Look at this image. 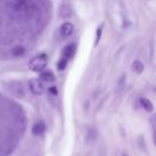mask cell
<instances>
[{"label":"cell","instance_id":"cell-1","mask_svg":"<svg viewBox=\"0 0 156 156\" xmlns=\"http://www.w3.org/2000/svg\"><path fill=\"white\" fill-rule=\"evenodd\" d=\"M46 66H48V57L45 54H41V55L33 57L28 63L29 69L33 72H41L46 68Z\"/></svg>","mask_w":156,"mask_h":156},{"label":"cell","instance_id":"cell-2","mask_svg":"<svg viewBox=\"0 0 156 156\" xmlns=\"http://www.w3.org/2000/svg\"><path fill=\"white\" fill-rule=\"evenodd\" d=\"M9 5L12 9V11L18 13H29L30 11L28 0H12Z\"/></svg>","mask_w":156,"mask_h":156},{"label":"cell","instance_id":"cell-3","mask_svg":"<svg viewBox=\"0 0 156 156\" xmlns=\"http://www.w3.org/2000/svg\"><path fill=\"white\" fill-rule=\"evenodd\" d=\"M73 32H74V26H73L72 22H68V21L67 22H63L61 24V27H60V35L63 39L69 38L73 34Z\"/></svg>","mask_w":156,"mask_h":156},{"label":"cell","instance_id":"cell-4","mask_svg":"<svg viewBox=\"0 0 156 156\" xmlns=\"http://www.w3.org/2000/svg\"><path fill=\"white\" fill-rule=\"evenodd\" d=\"M29 89L30 91L34 94V95H40L43 94L44 91V87H43V83L40 79H37V78H33L29 80Z\"/></svg>","mask_w":156,"mask_h":156},{"label":"cell","instance_id":"cell-5","mask_svg":"<svg viewBox=\"0 0 156 156\" xmlns=\"http://www.w3.org/2000/svg\"><path fill=\"white\" fill-rule=\"evenodd\" d=\"M76 51H77V44L76 43H69L68 45H66L65 48H63V50H62V58H66V60H69V58H72L73 56H74V54H76Z\"/></svg>","mask_w":156,"mask_h":156},{"label":"cell","instance_id":"cell-6","mask_svg":"<svg viewBox=\"0 0 156 156\" xmlns=\"http://www.w3.org/2000/svg\"><path fill=\"white\" fill-rule=\"evenodd\" d=\"M44 132H45V123L43 121H39L33 124V127H32L33 135H41Z\"/></svg>","mask_w":156,"mask_h":156},{"label":"cell","instance_id":"cell-7","mask_svg":"<svg viewBox=\"0 0 156 156\" xmlns=\"http://www.w3.org/2000/svg\"><path fill=\"white\" fill-rule=\"evenodd\" d=\"M39 78H40V80L46 82V83H51V82L55 80V76L51 71H41Z\"/></svg>","mask_w":156,"mask_h":156},{"label":"cell","instance_id":"cell-8","mask_svg":"<svg viewBox=\"0 0 156 156\" xmlns=\"http://www.w3.org/2000/svg\"><path fill=\"white\" fill-rule=\"evenodd\" d=\"M60 15H61V17H63V18H68V17L72 15V9H71V6H69L68 4H63V5L61 6Z\"/></svg>","mask_w":156,"mask_h":156},{"label":"cell","instance_id":"cell-9","mask_svg":"<svg viewBox=\"0 0 156 156\" xmlns=\"http://www.w3.org/2000/svg\"><path fill=\"white\" fill-rule=\"evenodd\" d=\"M140 105L147 112H152L154 111V105L149 99H140Z\"/></svg>","mask_w":156,"mask_h":156},{"label":"cell","instance_id":"cell-10","mask_svg":"<svg viewBox=\"0 0 156 156\" xmlns=\"http://www.w3.org/2000/svg\"><path fill=\"white\" fill-rule=\"evenodd\" d=\"M24 52H26V49H24V46H22V45H17V46H15V48L11 50V54H12V56H15V57L23 56Z\"/></svg>","mask_w":156,"mask_h":156},{"label":"cell","instance_id":"cell-11","mask_svg":"<svg viewBox=\"0 0 156 156\" xmlns=\"http://www.w3.org/2000/svg\"><path fill=\"white\" fill-rule=\"evenodd\" d=\"M132 69H133L134 73L139 74V73H141V72L144 71V65H143L139 60H136V61H134V62L132 63Z\"/></svg>","mask_w":156,"mask_h":156},{"label":"cell","instance_id":"cell-12","mask_svg":"<svg viewBox=\"0 0 156 156\" xmlns=\"http://www.w3.org/2000/svg\"><path fill=\"white\" fill-rule=\"evenodd\" d=\"M67 63H68V60H66V58H62V57H61V60L57 62V69H58V71H63V69L66 68Z\"/></svg>","mask_w":156,"mask_h":156},{"label":"cell","instance_id":"cell-13","mask_svg":"<svg viewBox=\"0 0 156 156\" xmlns=\"http://www.w3.org/2000/svg\"><path fill=\"white\" fill-rule=\"evenodd\" d=\"M102 27H104V24H101V26L98 28V30H96V38H95V43H94V45H96V44L100 41V38H101V33H102Z\"/></svg>","mask_w":156,"mask_h":156},{"label":"cell","instance_id":"cell-14","mask_svg":"<svg viewBox=\"0 0 156 156\" xmlns=\"http://www.w3.org/2000/svg\"><path fill=\"white\" fill-rule=\"evenodd\" d=\"M49 91H50L52 95H57V89H56V87H50V88H49Z\"/></svg>","mask_w":156,"mask_h":156}]
</instances>
